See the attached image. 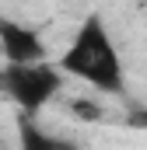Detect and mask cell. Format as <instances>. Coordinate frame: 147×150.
<instances>
[{
  "mask_svg": "<svg viewBox=\"0 0 147 150\" xmlns=\"http://www.w3.org/2000/svg\"><path fill=\"white\" fill-rule=\"evenodd\" d=\"M56 70L63 77H77L84 84H91L102 94H123V59H119V45L112 38L109 25L102 21V14H88L70 38V45L63 49Z\"/></svg>",
  "mask_w": 147,
  "mask_h": 150,
  "instance_id": "obj_1",
  "label": "cell"
},
{
  "mask_svg": "<svg viewBox=\"0 0 147 150\" xmlns=\"http://www.w3.org/2000/svg\"><path fill=\"white\" fill-rule=\"evenodd\" d=\"M0 91L21 108V115H32L46 108L60 91H63V74L56 63H32V67H4L0 70Z\"/></svg>",
  "mask_w": 147,
  "mask_h": 150,
  "instance_id": "obj_2",
  "label": "cell"
},
{
  "mask_svg": "<svg viewBox=\"0 0 147 150\" xmlns=\"http://www.w3.org/2000/svg\"><path fill=\"white\" fill-rule=\"evenodd\" d=\"M0 56L7 59V67H32V63H46L49 45L35 28L0 14Z\"/></svg>",
  "mask_w": 147,
  "mask_h": 150,
  "instance_id": "obj_3",
  "label": "cell"
},
{
  "mask_svg": "<svg viewBox=\"0 0 147 150\" xmlns=\"http://www.w3.org/2000/svg\"><path fill=\"white\" fill-rule=\"evenodd\" d=\"M18 150H81V147L74 140H63V136L46 133L28 115H21L18 119Z\"/></svg>",
  "mask_w": 147,
  "mask_h": 150,
  "instance_id": "obj_4",
  "label": "cell"
},
{
  "mask_svg": "<svg viewBox=\"0 0 147 150\" xmlns=\"http://www.w3.org/2000/svg\"><path fill=\"white\" fill-rule=\"evenodd\" d=\"M70 115L74 119H84V122H95V119H102V105L98 101H88V98H74Z\"/></svg>",
  "mask_w": 147,
  "mask_h": 150,
  "instance_id": "obj_5",
  "label": "cell"
}]
</instances>
